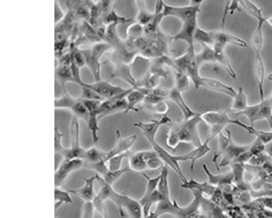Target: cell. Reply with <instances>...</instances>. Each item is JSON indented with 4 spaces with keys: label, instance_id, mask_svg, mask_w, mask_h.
<instances>
[{
    "label": "cell",
    "instance_id": "6da1fadb",
    "mask_svg": "<svg viewBox=\"0 0 272 218\" xmlns=\"http://www.w3.org/2000/svg\"><path fill=\"white\" fill-rule=\"evenodd\" d=\"M201 115L171 124L166 139V145L170 149L176 150L181 143L190 144L195 147L202 145L198 130L199 124L203 122Z\"/></svg>",
    "mask_w": 272,
    "mask_h": 218
},
{
    "label": "cell",
    "instance_id": "7a4b0ae2",
    "mask_svg": "<svg viewBox=\"0 0 272 218\" xmlns=\"http://www.w3.org/2000/svg\"><path fill=\"white\" fill-rule=\"evenodd\" d=\"M227 136L221 133L219 136V149L213 160H217L222 156L219 167H226L235 162L243 153L249 150V145H239L235 144L232 139L230 131L226 130Z\"/></svg>",
    "mask_w": 272,
    "mask_h": 218
},
{
    "label": "cell",
    "instance_id": "3957f363",
    "mask_svg": "<svg viewBox=\"0 0 272 218\" xmlns=\"http://www.w3.org/2000/svg\"><path fill=\"white\" fill-rule=\"evenodd\" d=\"M112 49L110 44L101 42L93 44L90 48L81 49L85 59L86 66L90 70L95 81L101 80L100 60L103 54Z\"/></svg>",
    "mask_w": 272,
    "mask_h": 218
},
{
    "label": "cell",
    "instance_id": "277c9868",
    "mask_svg": "<svg viewBox=\"0 0 272 218\" xmlns=\"http://www.w3.org/2000/svg\"><path fill=\"white\" fill-rule=\"evenodd\" d=\"M201 116L203 122L210 129L208 138L211 140L222 133L229 124H234L235 120L230 118L226 112L222 111H207L201 113Z\"/></svg>",
    "mask_w": 272,
    "mask_h": 218
},
{
    "label": "cell",
    "instance_id": "5b68a950",
    "mask_svg": "<svg viewBox=\"0 0 272 218\" xmlns=\"http://www.w3.org/2000/svg\"><path fill=\"white\" fill-rule=\"evenodd\" d=\"M236 115L246 117L252 126L255 122L266 120L272 131V104L267 98L260 100L257 104L249 105L244 111Z\"/></svg>",
    "mask_w": 272,
    "mask_h": 218
},
{
    "label": "cell",
    "instance_id": "8992f818",
    "mask_svg": "<svg viewBox=\"0 0 272 218\" xmlns=\"http://www.w3.org/2000/svg\"><path fill=\"white\" fill-rule=\"evenodd\" d=\"M55 107L57 109H65L73 114L78 120H82L87 123L90 118V113L78 97L70 95L68 92H62V95L55 98Z\"/></svg>",
    "mask_w": 272,
    "mask_h": 218
},
{
    "label": "cell",
    "instance_id": "52a82bcc",
    "mask_svg": "<svg viewBox=\"0 0 272 218\" xmlns=\"http://www.w3.org/2000/svg\"><path fill=\"white\" fill-rule=\"evenodd\" d=\"M203 3V1H193L186 6H174L164 3L162 14L164 17H173L183 23L198 17Z\"/></svg>",
    "mask_w": 272,
    "mask_h": 218
},
{
    "label": "cell",
    "instance_id": "ba28073f",
    "mask_svg": "<svg viewBox=\"0 0 272 218\" xmlns=\"http://www.w3.org/2000/svg\"><path fill=\"white\" fill-rule=\"evenodd\" d=\"M110 200L117 206L122 215H124L125 210L131 218H142L143 210L140 201L115 190L112 193Z\"/></svg>",
    "mask_w": 272,
    "mask_h": 218
},
{
    "label": "cell",
    "instance_id": "9c48e42d",
    "mask_svg": "<svg viewBox=\"0 0 272 218\" xmlns=\"http://www.w3.org/2000/svg\"><path fill=\"white\" fill-rule=\"evenodd\" d=\"M70 147L66 149L61 154L63 158L83 159L85 149L80 143V129L79 120L76 117H72L70 126Z\"/></svg>",
    "mask_w": 272,
    "mask_h": 218
},
{
    "label": "cell",
    "instance_id": "30bf717a",
    "mask_svg": "<svg viewBox=\"0 0 272 218\" xmlns=\"http://www.w3.org/2000/svg\"><path fill=\"white\" fill-rule=\"evenodd\" d=\"M148 142L153 148V150L157 154V156L164 162L165 166L171 168L174 172L178 175L182 183L185 182L188 180L182 172L177 155H173L166 150L164 147L156 142V139H150L148 140Z\"/></svg>",
    "mask_w": 272,
    "mask_h": 218
},
{
    "label": "cell",
    "instance_id": "8fae6325",
    "mask_svg": "<svg viewBox=\"0 0 272 218\" xmlns=\"http://www.w3.org/2000/svg\"><path fill=\"white\" fill-rule=\"evenodd\" d=\"M58 61V65L56 67L55 76L59 83L62 89V92H67L66 85L68 83H75L71 69V54L69 51L64 54Z\"/></svg>",
    "mask_w": 272,
    "mask_h": 218
},
{
    "label": "cell",
    "instance_id": "7c38bea8",
    "mask_svg": "<svg viewBox=\"0 0 272 218\" xmlns=\"http://www.w3.org/2000/svg\"><path fill=\"white\" fill-rule=\"evenodd\" d=\"M84 166V160L81 159L63 158L55 173V187H61L70 174Z\"/></svg>",
    "mask_w": 272,
    "mask_h": 218
},
{
    "label": "cell",
    "instance_id": "4fadbf2b",
    "mask_svg": "<svg viewBox=\"0 0 272 218\" xmlns=\"http://www.w3.org/2000/svg\"><path fill=\"white\" fill-rule=\"evenodd\" d=\"M84 85L97 92L103 100L110 99L125 94L131 89V88L125 89L102 79L92 84L85 83Z\"/></svg>",
    "mask_w": 272,
    "mask_h": 218
},
{
    "label": "cell",
    "instance_id": "5bb4252c",
    "mask_svg": "<svg viewBox=\"0 0 272 218\" xmlns=\"http://www.w3.org/2000/svg\"><path fill=\"white\" fill-rule=\"evenodd\" d=\"M158 34V33L155 35L149 36L146 48L141 52L142 57L149 59L161 58L167 56L168 43L165 38Z\"/></svg>",
    "mask_w": 272,
    "mask_h": 218
},
{
    "label": "cell",
    "instance_id": "9a60e30c",
    "mask_svg": "<svg viewBox=\"0 0 272 218\" xmlns=\"http://www.w3.org/2000/svg\"><path fill=\"white\" fill-rule=\"evenodd\" d=\"M172 123L170 117L166 115L162 116L161 118L158 120H153L148 122H135L134 126L139 129L143 135L148 140L156 139V136L159 128L166 124Z\"/></svg>",
    "mask_w": 272,
    "mask_h": 218
},
{
    "label": "cell",
    "instance_id": "2e32d148",
    "mask_svg": "<svg viewBox=\"0 0 272 218\" xmlns=\"http://www.w3.org/2000/svg\"><path fill=\"white\" fill-rule=\"evenodd\" d=\"M198 26V17L182 23L181 29L173 37V40L186 43L187 48L195 49V35Z\"/></svg>",
    "mask_w": 272,
    "mask_h": 218
},
{
    "label": "cell",
    "instance_id": "e0dca14e",
    "mask_svg": "<svg viewBox=\"0 0 272 218\" xmlns=\"http://www.w3.org/2000/svg\"><path fill=\"white\" fill-rule=\"evenodd\" d=\"M116 141L114 146L106 153V162L116 155L130 152L138 139V135L135 134L123 138L119 129L116 131Z\"/></svg>",
    "mask_w": 272,
    "mask_h": 218
},
{
    "label": "cell",
    "instance_id": "ac0fdd59",
    "mask_svg": "<svg viewBox=\"0 0 272 218\" xmlns=\"http://www.w3.org/2000/svg\"><path fill=\"white\" fill-rule=\"evenodd\" d=\"M214 44H220L223 46L234 45L239 48H246L247 42L235 35L232 34L225 30L221 29L211 32ZM214 45V44H213Z\"/></svg>",
    "mask_w": 272,
    "mask_h": 218
},
{
    "label": "cell",
    "instance_id": "d6986e66",
    "mask_svg": "<svg viewBox=\"0 0 272 218\" xmlns=\"http://www.w3.org/2000/svg\"><path fill=\"white\" fill-rule=\"evenodd\" d=\"M162 59L172 70L175 84L174 87L182 93L188 91L190 87V80L188 76L175 65L173 60L167 56L162 57Z\"/></svg>",
    "mask_w": 272,
    "mask_h": 218
},
{
    "label": "cell",
    "instance_id": "ffe728a7",
    "mask_svg": "<svg viewBox=\"0 0 272 218\" xmlns=\"http://www.w3.org/2000/svg\"><path fill=\"white\" fill-rule=\"evenodd\" d=\"M211 141V140L207 137L202 145L195 147V149L186 154L177 155V159L179 162L190 161L191 170L193 171L197 161L203 158L210 151L211 149L209 145Z\"/></svg>",
    "mask_w": 272,
    "mask_h": 218
},
{
    "label": "cell",
    "instance_id": "44dd1931",
    "mask_svg": "<svg viewBox=\"0 0 272 218\" xmlns=\"http://www.w3.org/2000/svg\"><path fill=\"white\" fill-rule=\"evenodd\" d=\"M201 87L213 92L222 93L223 95L231 98L235 96L237 92L233 87L219 80L203 76L199 83V88Z\"/></svg>",
    "mask_w": 272,
    "mask_h": 218
},
{
    "label": "cell",
    "instance_id": "7402d4cb",
    "mask_svg": "<svg viewBox=\"0 0 272 218\" xmlns=\"http://www.w3.org/2000/svg\"><path fill=\"white\" fill-rule=\"evenodd\" d=\"M168 99L171 100L180 108L184 120L193 118L199 114L193 111L188 106L182 96V93L174 87L169 91Z\"/></svg>",
    "mask_w": 272,
    "mask_h": 218
},
{
    "label": "cell",
    "instance_id": "603a6c76",
    "mask_svg": "<svg viewBox=\"0 0 272 218\" xmlns=\"http://www.w3.org/2000/svg\"><path fill=\"white\" fill-rule=\"evenodd\" d=\"M97 181L96 175L85 179V183L82 187L77 189H68L70 194L78 197L85 202H93L96 194L94 192V183Z\"/></svg>",
    "mask_w": 272,
    "mask_h": 218
},
{
    "label": "cell",
    "instance_id": "cb8c5ba5",
    "mask_svg": "<svg viewBox=\"0 0 272 218\" xmlns=\"http://www.w3.org/2000/svg\"><path fill=\"white\" fill-rule=\"evenodd\" d=\"M115 68L111 76L113 78H119L131 85V88L138 89L139 87V81L136 80L133 73L131 65L124 63H115Z\"/></svg>",
    "mask_w": 272,
    "mask_h": 218
},
{
    "label": "cell",
    "instance_id": "d4e9b609",
    "mask_svg": "<svg viewBox=\"0 0 272 218\" xmlns=\"http://www.w3.org/2000/svg\"><path fill=\"white\" fill-rule=\"evenodd\" d=\"M226 46L220 44H214L213 48L214 51L216 63L219 64L228 74L233 78H235L236 73L226 52Z\"/></svg>",
    "mask_w": 272,
    "mask_h": 218
},
{
    "label": "cell",
    "instance_id": "484cf974",
    "mask_svg": "<svg viewBox=\"0 0 272 218\" xmlns=\"http://www.w3.org/2000/svg\"><path fill=\"white\" fill-rule=\"evenodd\" d=\"M255 75L257 81L260 100L265 99L264 83L266 76V67L261 53L255 54L254 63Z\"/></svg>",
    "mask_w": 272,
    "mask_h": 218
},
{
    "label": "cell",
    "instance_id": "4316f807",
    "mask_svg": "<svg viewBox=\"0 0 272 218\" xmlns=\"http://www.w3.org/2000/svg\"><path fill=\"white\" fill-rule=\"evenodd\" d=\"M146 93L141 88H132L126 96L127 108L124 113L131 112H138V106L143 103L146 98Z\"/></svg>",
    "mask_w": 272,
    "mask_h": 218
},
{
    "label": "cell",
    "instance_id": "83f0119b",
    "mask_svg": "<svg viewBox=\"0 0 272 218\" xmlns=\"http://www.w3.org/2000/svg\"><path fill=\"white\" fill-rule=\"evenodd\" d=\"M234 125L237 126L243 129L251 135L255 136L256 139H258L266 145L272 141V131H263L258 130L254 128V126L248 125L241 121L235 119Z\"/></svg>",
    "mask_w": 272,
    "mask_h": 218
},
{
    "label": "cell",
    "instance_id": "f1b7e54d",
    "mask_svg": "<svg viewBox=\"0 0 272 218\" xmlns=\"http://www.w3.org/2000/svg\"><path fill=\"white\" fill-rule=\"evenodd\" d=\"M205 173L208 177L209 183L212 186L225 185L230 184L233 180V175L231 173H226L218 175H214L210 172L205 165L202 166Z\"/></svg>",
    "mask_w": 272,
    "mask_h": 218
},
{
    "label": "cell",
    "instance_id": "f546056e",
    "mask_svg": "<svg viewBox=\"0 0 272 218\" xmlns=\"http://www.w3.org/2000/svg\"><path fill=\"white\" fill-rule=\"evenodd\" d=\"M129 168L133 172L142 174L148 170L147 161L142 157L140 151L130 153L129 158Z\"/></svg>",
    "mask_w": 272,
    "mask_h": 218
},
{
    "label": "cell",
    "instance_id": "4dcf8cb0",
    "mask_svg": "<svg viewBox=\"0 0 272 218\" xmlns=\"http://www.w3.org/2000/svg\"><path fill=\"white\" fill-rule=\"evenodd\" d=\"M160 179L158 184V190L161 194L162 200L170 199L171 194L169 185V167L165 166L160 173Z\"/></svg>",
    "mask_w": 272,
    "mask_h": 218
},
{
    "label": "cell",
    "instance_id": "1f68e13d",
    "mask_svg": "<svg viewBox=\"0 0 272 218\" xmlns=\"http://www.w3.org/2000/svg\"><path fill=\"white\" fill-rule=\"evenodd\" d=\"M233 98L230 110L235 112L236 114L241 113L249 106L247 96L242 88H239L236 92V95Z\"/></svg>",
    "mask_w": 272,
    "mask_h": 218
},
{
    "label": "cell",
    "instance_id": "d6a6232c",
    "mask_svg": "<svg viewBox=\"0 0 272 218\" xmlns=\"http://www.w3.org/2000/svg\"><path fill=\"white\" fill-rule=\"evenodd\" d=\"M182 187L188 189L191 192L196 191L200 193H205L208 195L212 194L213 193L214 186L209 183H200L193 179L187 180L185 182L182 183Z\"/></svg>",
    "mask_w": 272,
    "mask_h": 218
},
{
    "label": "cell",
    "instance_id": "836d02e7",
    "mask_svg": "<svg viewBox=\"0 0 272 218\" xmlns=\"http://www.w3.org/2000/svg\"><path fill=\"white\" fill-rule=\"evenodd\" d=\"M106 152L99 149L98 146H93L89 149L85 150L83 158L84 164H93L102 160L106 161Z\"/></svg>",
    "mask_w": 272,
    "mask_h": 218
},
{
    "label": "cell",
    "instance_id": "e575fe53",
    "mask_svg": "<svg viewBox=\"0 0 272 218\" xmlns=\"http://www.w3.org/2000/svg\"><path fill=\"white\" fill-rule=\"evenodd\" d=\"M240 7L248 14L258 21V22L265 23V18L263 17L262 10L254 3L250 1L239 2Z\"/></svg>",
    "mask_w": 272,
    "mask_h": 218
},
{
    "label": "cell",
    "instance_id": "d590c367",
    "mask_svg": "<svg viewBox=\"0 0 272 218\" xmlns=\"http://www.w3.org/2000/svg\"><path fill=\"white\" fill-rule=\"evenodd\" d=\"M263 22H258L257 28L255 29L251 38L252 48L255 54L261 53L264 43L263 32Z\"/></svg>",
    "mask_w": 272,
    "mask_h": 218
},
{
    "label": "cell",
    "instance_id": "8d00e7d4",
    "mask_svg": "<svg viewBox=\"0 0 272 218\" xmlns=\"http://www.w3.org/2000/svg\"><path fill=\"white\" fill-rule=\"evenodd\" d=\"M138 6V12L136 22L145 27L155 17V13L149 12L146 7L145 2H135Z\"/></svg>",
    "mask_w": 272,
    "mask_h": 218
},
{
    "label": "cell",
    "instance_id": "74e56055",
    "mask_svg": "<svg viewBox=\"0 0 272 218\" xmlns=\"http://www.w3.org/2000/svg\"><path fill=\"white\" fill-rule=\"evenodd\" d=\"M55 214L57 216L58 210L63 204H71L73 202L69 192L66 189L63 190L60 187H55Z\"/></svg>",
    "mask_w": 272,
    "mask_h": 218
},
{
    "label": "cell",
    "instance_id": "f35d334b",
    "mask_svg": "<svg viewBox=\"0 0 272 218\" xmlns=\"http://www.w3.org/2000/svg\"><path fill=\"white\" fill-rule=\"evenodd\" d=\"M196 60L199 67L208 62H216L213 46L202 45V50L196 53Z\"/></svg>",
    "mask_w": 272,
    "mask_h": 218
},
{
    "label": "cell",
    "instance_id": "ab89813d",
    "mask_svg": "<svg viewBox=\"0 0 272 218\" xmlns=\"http://www.w3.org/2000/svg\"><path fill=\"white\" fill-rule=\"evenodd\" d=\"M140 175L145 178L147 181L146 190L145 193H144L143 196L140 200V203L141 204L157 190L160 175L155 177H150L146 173H142Z\"/></svg>",
    "mask_w": 272,
    "mask_h": 218
},
{
    "label": "cell",
    "instance_id": "60d3db41",
    "mask_svg": "<svg viewBox=\"0 0 272 218\" xmlns=\"http://www.w3.org/2000/svg\"><path fill=\"white\" fill-rule=\"evenodd\" d=\"M144 34H145L144 26L135 21L131 23L127 29L126 42L127 44H131Z\"/></svg>",
    "mask_w": 272,
    "mask_h": 218
},
{
    "label": "cell",
    "instance_id": "b9f144b4",
    "mask_svg": "<svg viewBox=\"0 0 272 218\" xmlns=\"http://www.w3.org/2000/svg\"><path fill=\"white\" fill-rule=\"evenodd\" d=\"M135 20L133 19L127 18L119 15L115 9V7L112 9L103 19V23L106 26L111 24H117L118 25L126 24V23L133 22Z\"/></svg>",
    "mask_w": 272,
    "mask_h": 218
},
{
    "label": "cell",
    "instance_id": "7bdbcfd3",
    "mask_svg": "<svg viewBox=\"0 0 272 218\" xmlns=\"http://www.w3.org/2000/svg\"><path fill=\"white\" fill-rule=\"evenodd\" d=\"M98 116L96 114H91L87 124L91 132L93 145L98 146L99 142V131L100 130Z\"/></svg>",
    "mask_w": 272,
    "mask_h": 218
},
{
    "label": "cell",
    "instance_id": "ee69618b",
    "mask_svg": "<svg viewBox=\"0 0 272 218\" xmlns=\"http://www.w3.org/2000/svg\"><path fill=\"white\" fill-rule=\"evenodd\" d=\"M195 41L201 45L213 46L214 42L211 32L198 26L195 35Z\"/></svg>",
    "mask_w": 272,
    "mask_h": 218
},
{
    "label": "cell",
    "instance_id": "f6af8a7d",
    "mask_svg": "<svg viewBox=\"0 0 272 218\" xmlns=\"http://www.w3.org/2000/svg\"><path fill=\"white\" fill-rule=\"evenodd\" d=\"M130 171H131L129 167L117 171L108 170L105 175L101 177L106 183L113 186V184H114L123 175L127 173L130 172Z\"/></svg>",
    "mask_w": 272,
    "mask_h": 218
},
{
    "label": "cell",
    "instance_id": "bcb514c9",
    "mask_svg": "<svg viewBox=\"0 0 272 218\" xmlns=\"http://www.w3.org/2000/svg\"><path fill=\"white\" fill-rule=\"evenodd\" d=\"M130 153L131 152L130 151L116 155V156L110 159L107 162L109 170L117 171L122 169V166L123 160L129 158Z\"/></svg>",
    "mask_w": 272,
    "mask_h": 218
},
{
    "label": "cell",
    "instance_id": "7dc6e473",
    "mask_svg": "<svg viewBox=\"0 0 272 218\" xmlns=\"http://www.w3.org/2000/svg\"><path fill=\"white\" fill-rule=\"evenodd\" d=\"M81 93L78 98L82 100H90L103 101V100L97 92L91 89L88 88L84 85L81 86Z\"/></svg>",
    "mask_w": 272,
    "mask_h": 218
},
{
    "label": "cell",
    "instance_id": "c3c4849f",
    "mask_svg": "<svg viewBox=\"0 0 272 218\" xmlns=\"http://www.w3.org/2000/svg\"><path fill=\"white\" fill-rule=\"evenodd\" d=\"M63 134L60 130L56 127L55 129V152L61 155L66 150V148L62 145V138Z\"/></svg>",
    "mask_w": 272,
    "mask_h": 218
},
{
    "label": "cell",
    "instance_id": "681fc988",
    "mask_svg": "<svg viewBox=\"0 0 272 218\" xmlns=\"http://www.w3.org/2000/svg\"><path fill=\"white\" fill-rule=\"evenodd\" d=\"M83 103L87 108V110L90 114H97L98 108L102 101L97 100H82Z\"/></svg>",
    "mask_w": 272,
    "mask_h": 218
},
{
    "label": "cell",
    "instance_id": "f907efd6",
    "mask_svg": "<svg viewBox=\"0 0 272 218\" xmlns=\"http://www.w3.org/2000/svg\"><path fill=\"white\" fill-rule=\"evenodd\" d=\"M165 166L164 162L158 156L150 159L147 162L148 170L152 171L162 170Z\"/></svg>",
    "mask_w": 272,
    "mask_h": 218
},
{
    "label": "cell",
    "instance_id": "816d5d0a",
    "mask_svg": "<svg viewBox=\"0 0 272 218\" xmlns=\"http://www.w3.org/2000/svg\"><path fill=\"white\" fill-rule=\"evenodd\" d=\"M95 210L93 202H85L83 207L81 218H94Z\"/></svg>",
    "mask_w": 272,
    "mask_h": 218
},
{
    "label": "cell",
    "instance_id": "f5cc1de1",
    "mask_svg": "<svg viewBox=\"0 0 272 218\" xmlns=\"http://www.w3.org/2000/svg\"><path fill=\"white\" fill-rule=\"evenodd\" d=\"M60 3L56 1L55 2V24H58L65 18L66 13L64 12L60 5Z\"/></svg>",
    "mask_w": 272,
    "mask_h": 218
},
{
    "label": "cell",
    "instance_id": "db71d44e",
    "mask_svg": "<svg viewBox=\"0 0 272 218\" xmlns=\"http://www.w3.org/2000/svg\"><path fill=\"white\" fill-rule=\"evenodd\" d=\"M265 152L268 156L272 157V141L266 145Z\"/></svg>",
    "mask_w": 272,
    "mask_h": 218
},
{
    "label": "cell",
    "instance_id": "11a10c76",
    "mask_svg": "<svg viewBox=\"0 0 272 218\" xmlns=\"http://www.w3.org/2000/svg\"><path fill=\"white\" fill-rule=\"evenodd\" d=\"M265 23L272 28V16L265 18Z\"/></svg>",
    "mask_w": 272,
    "mask_h": 218
},
{
    "label": "cell",
    "instance_id": "9f6ffc18",
    "mask_svg": "<svg viewBox=\"0 0 272 218\" xmlns=\"http://www.w3.org/2000/svg\"><path fill=\"white\" fill-rule=\"evenodd\" d=\"M269 102L272 104V92L268 98H266Z\"/></svg>",
    "mask_w": 272,
    "mask_h": 218
},
{
    "label": "cell",
    "instance_id": "6f0895ef",
    "mask_svg": "<svg viewBox=\"0 0 272 218\" xmlns=\"http://www.w3.org/2000/svg\"><path fill=\"white\" fill-rule=\"evenodd\" d=\"M268 79L270 81H272V72L269 74L268 76Z\"/></svg>",
    "mask_w": 272,
    "mask_h": 218
}]
</instances>
